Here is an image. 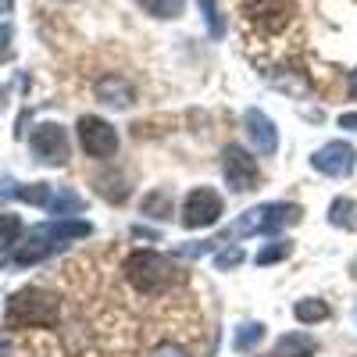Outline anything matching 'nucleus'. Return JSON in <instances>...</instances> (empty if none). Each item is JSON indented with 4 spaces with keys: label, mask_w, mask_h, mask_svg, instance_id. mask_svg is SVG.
<instances>
[{
    "label": "nucleus",
    "mask_w": 357,
    "mask_h": 357,
    "mask_svg": "<svg viewBox=\"0 0 357 357\" xmlns=\"http://www.w3.org/2000/svg\"><path fill=\"white\" fill-rule=\"evenodd\" d=\"M126 279L139 289V293H165L178 282V268L172 257L158 254V250H136L126 261Z\"/></svg>",
    "instance_id": "nucleus-1"
},
{
    "label": "nucleus",
    "mask_w": 357,
    "mask_h": 357,
    "mask_svg": "<svg viewBox=\"0 0 357 357\" xmlns=\"http://www.w3.org/2000/svg\"><path fill=\"white\" fill-rule=\"evenodd\" d=\"M57 321V296L43 289H22L8 304V325L15 329H33V325H54Z\"/></svg>",
    "instance_id": "nucleus-2"
},
{
    "label": "nucleus",
    "mask_w": 357,
    "mask_h": 357,
    "mask_svg": "<svg viewBox=\"0 0 357 357\" xmlns=\"http://www.w3.org/2000/svg\"><path fill=\"white\" fill-rule=\"evenodd\" d=\"M79 139H82V151L97 161H107V158L118 154V132H114L111 122H104V118L86 114L79 122Z\"/></svg>",
    "instance_id": "nucleus-3"
},
{
    "label": "nucleus",
    "mask_w": 357,
    "mask_h": 357,
    "mask_svg": "<svg viewBox=\"0 0 357 357\" xmlns=\"http://www.w3.org/2000/svg\"><path fill=\"white\" fill-rule=\"evenodd\" d=\"M222 218V197L207 186H197L183 200V225L186 229H207Z\"/></svg>",
    "instance_id": "nucleus-4"
},
{
    "label": "nucleus",
    "mask_w": 357,
    "mask_h": 357,
    "mask_svg": "<svg viewBox=\"0 0 357 357\" xmlns=\"http://www.w3.org/2000/svg\"><path fill=\"white\" fill-rule=\"evenodd\" d=\"M222 172H225V183L232 190H257L261 183V168H257V158H250L243 146H225L222 151Z\"/></svg>",
    "instance_id": "nucleus-5"
},
{
    "label": "nucleus",
    "mask_w": 357,
    "mask_h": 357,
    "mask_svg": "<svg viewBox=\"0 0 357 357\" xmlns=\"http://www.w3.org/2000/svg\"><path fill=\"white\" fill-rule=\"evenodd\" d=\"M33 154L40 161H47V165H61L68 158V136H65V129L54 126V122L36 126V132H33Z\"/></svg>",
    "instance_id": "nucleus-6"
},
{
    "label": "nucleus",
    "mask_w": 357,
    "mask_h": 357,
    "mask_svg": "<svg viewBox=\"0 0 357 357\" xmlns=\"http://www.w3.org/2000/svg\"><path fill=\"white\" fill-rule=\"evenodd\" d=\"M243 132H247V139L254 143V151H257V154H275V151H279L275 122H272V118H268L264 111L250 107V111L243 114Z\"/></svg>",
    "instance_id": "nucleus-7"
},
{
    "label": "nucleus",
    "mask_w": 357,
    "mask_h": 357,
    "mask_svg": "<svg viewBox=\"0 0 357 357\" xmlns=\"http://www.w3.org/2000/svg\"><path fill=\"white\" fill-rule=\"evenodd\" d=\"M354 146L350 143H343V139H333V143H325L321 151H314V158H311V165L321 172V175H350V168H354Z\"/></svg>",
    "instance_id": "nucleus-8"
},
{
    "label": "nucleus",
    "mask_w": 357,
    "mask_h": 357,
    "mask_svg": "<svg viewBox=\"0 0 357 357\" xmlns=\"http://www.w3.org/2000/svg\"><path fill=\"white\" fill-rule=\"evenodd\" d=\"M247 11H250L254 22H261L268 29V33H279V29L289 22V15H293V4L289 0H261V4H250Z\"/></svg>",
    "instance_id": "nucleus-9"
},
{
    "label": "nucleus",
    "mask_w": 357,
    "mask_h": 357,
    "mask_svg": "<svg viewBox=\"0 0 357 357\" xmlns=\"http://www.w3.org/2000/svg\"><path fill=\"white\" fill-rule=\"evenodd\" d=\"M257 211H261V236L264 232H279V229H286V225H293L296 218H301V207H296V204H282V200L261 204Z\"/></svg>",
    "instance_id": "nucleus-10"
},
{
    "label": "nucleus",
    "mask_w": 357,
    "mask_h": 357,
    "mask_svg": "<svg viewBox=\"0 0 357 357\" xmlns=\"http://www.w3.org/2000/svg\"><path fill=\"white\" fill-rule=\"evenodd\" d=\"M93 93H97L104 104H111V107H129V104H132V86H129L122 75H104V79H97Z\"/></svg>",
    "instance_id": "nucleus-11"
},
{
    "label": "nucleus",
    "mask_w": 357,
    "mask_h": 357,
    "mask_svg": "<svg viewBox=\"0 0 357 357\" xmlns=\"http://www.w3.org/2000/svg\"><path fill=\"white\" fill-rule=\"evenodd\" d=\"M314 350H318V343L304 333H289L275 343V357H314Z\"/></svg>",
    "instance_id": "nucleus-12"
},
{
    "label": "nucleus",
    "mask_w": 357,
    "mask_h": 357,
    "mask_svg": "<svg viewBox=\"0 0 357 357\" xmlns=\"http://www.w3.org/2000/svg\"><path fill=\"white\" fill-rule=\"evenodd\" d=\"M293 314H296V321L314 325V321H325V318H329V304H325V301H314V296H307V301H296Z\"/></svg>",
    "instance_id": "nucleus-13"
},
{
    "label": "nucleus",
    "mask_w": 357,
    "mask_h": 357,
    "mask_svg": "<svg viewBox=\"0 0 357 357\" xmlns=\"http://www.w3.org/2000/svg\"><path fill=\"white\" fill-rule=\"evenodd\" d=\"M200 11H204V25H207V33H211V40H222L225 36V18L218 11V0H197Z\"/></svg>",
    "instance_id": "nucleus-14"
},
{
    "label": "nucleus",
    "mask_w": 357,
    "mask_h": 357,
    "mask_svg": "<svg viewBox=\"0 0 357 357\" xmlns=\"http://www.w3.org/2000/svg\"><path fill=\"white\" fill-rule=\"evenodd\" d=\"M264 336V325L261 321H247V325H240L236 329V336H232V347L240 350V354H247V350H254L257 347V340Z\"/></svg>",
    "instance_id": "nucleus-15"
},
{
    "label": "nucleus",
    "mask_w": 357,
    "mask_h": 357,
    "mask_svg": "<svg viewBox=\"0 0 357 357\" xmlns=\"http://www.w3.org/2000/svg\"><path fill=\"white\" fill-rule=\"evenodd\" d=\"M136 4L143 11H151L154 18H175V15H183L186 0H136Z\"/></svg>",
    "instance_id": "nucleus-16"
},
{
    "label": "nucleus",
    "mask_w": 357,
    "mask_h": 357,
    "mask_svg": "<svg viewBox=\"0 0 357 357\" xmlns=\"http://www.w3.org/2000/svg\"><path fill=\"white\" fill-rule=\"evenodd\" d=\"M329 222L333 225H357V204L354 200H336L329 207Z\"/></svg>",
    "instance_id": "nucleus-17"
},
{
    "label": "nucleus",
    "mask_w": 357,
    "mask_h": 357,
    "mask_svg": "<svg viewBox=\"0 0 357 357\" xmlns=\"http://www.w3.org/2000/svg\"><path fill=\"white\" fill-rule=\"evenodd\" d=\"M289 243H272V247H261V254H257V264L264 268V264H275V261H282V257H289Z\"/></svg>",
    "instance_id": "nucleus-18"
},
{
    "label": "nucleus",
    "mask_w": 357,
    "mask_h": 357,
    "mask_svg": "<svg viewBox=\"0 0 357 357\" xmlns=\"http://www.w3.org/2000/svg\"><path fill=\"white\" fill-rule=\"evenodd\" d=\"M143 211H146V215H154V218H168V215H172V207H168V197H165V193H154V197H146V200H143Z\"/></svg>",
    "instance_id": "nucleus-19"
},
{
    "label": "nucleus",
    "mask_w": 357,
    "mask_h": 357,
    "mask_svg": "<svg viewBox=\"0 0 357 357\" xmlns=\"http://www.w3.org/2000/svg\"><path fill=\"white\" fill-rule=\"evenodd\" d=\"M18 232H22V222H18L15 215H0V243L11 247Z\"/></svg>",
    "instance_id": "nucleus-20"
},
{
    "label": "nucleus",
    "mask_w": 357,
    "mask_h": 357,
    "mask_svg": "<svg viewBox=\"0 0 357 357\" xmlns=\"http://www.w3.org/2000/svg\"><path fill=\"white\" fill-rule=\"evenodd\" d=\"M236 264H243V250H240V247H229V250H222V254L215 257L218 272H229V268H236Z\"/></svg>",
    "instance_id": "nucleus-21"
},
{
    "label": "nucleus",
    "mask_w": 357,
    "mask_h": 357,
    "mask_svg": "<svg viewBox=\"0 0 357 357\" xmlns=\"http://www.w3.org/2000/svg\"><path fill=\"white\" fill-rule=\"evenodd\" d=\"M151 357H186V350L178 347V343H158L151 350Z\"/></svg>",
    "instance_id": "nucleus-22"
},
{
    "label": "nucleus",
    "mask_w": 357,
    "mask_h": 357,
    "mask_svg": "<svg viewBox=\"0 0 357 357\" xmlns=\"http://www.w3.org/2000/svg\"><path fill=\"white\" fill-rule=\"evenodd\" d=\"M11 29L8 25H0V61H8V54H11Z\"/></svg>",
    "instance_id": "nucleus-23"
},
{
    "label": "nucleus",
    "mask_w": 357,
    "mask_h": 357,
    "mask_svg": "<svg viewBox=\"0 0 357 357\" xmlns=\"http://www.w3.org/2000/svg\"><path fill=\"white\" fill-rule=\"evenodd\" d=\"M340 126H343V129H354V132H357V114H350V111H347V114H340Z\"/></svg>",
    "instance_id": "nucleus-24"
},
{
    "label": "nucleus",
    "mask_w": 357,
    "mask_h": 357,
    "mask_svg": "<svg viewBox=\"0 0 357 357\" xmlns=\"http://www.w3.org/2000/svg\"><path fill=\"white\" fill-rule=\"evenodd\" d=\"M350 93H354V97H357V68H354V72H350Z\"/></svg>",
    "instance_id": "nucleus-25"
},
{
    "label": "nucleus",
    "mask_w": 357,
    "mask_h": 357,
    "mask_svg": "<svg viewBox=\"0 0 357 357\" xmlns=\"http://www.w3.org/2000/svg\"><path fill=\"white\" fill-rule=\"evenodd\" d=\"M8 8H11V0H0V15H4Z\"/></svg>",
    "instance_id": "nucleus-26"
}]
</instances>
